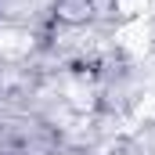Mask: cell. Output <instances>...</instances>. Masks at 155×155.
Masks as SVG:
<instances>
[{
    "mask_svg": "<svg viewBox=\"0 0 155 155\" xmlns=\"http://www.w3.org/2000/svg\"><path fill=\"white\" fill-rule=\"evenodd\" d=\"M116 43L123 51H130V54H144L148 43H152V25H148L144 18H130V22L116 33Z\"/></svg>",
    "mask_w": 155,
    "mask_h": 155,
    "instance_id": "cell-1",
    "label": "cell"
},
{
    "mask_svg": "<svg viewBox=\"0 0 155 155\" xmlns=\"http://www.w3.org/2000/svg\"><path fill=\"white\" fill-rule=\"evenodd\" d=\"M148 4H152V0H119V11H123L126 18H144Z\"/></svg>",
    "mask_w": 155,
    "mask_h": 155,
    "instance_id": "cell-2",
    "label": "cell"
}]
</instances>
